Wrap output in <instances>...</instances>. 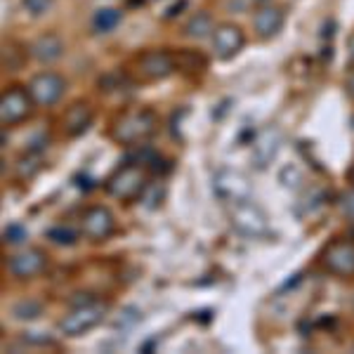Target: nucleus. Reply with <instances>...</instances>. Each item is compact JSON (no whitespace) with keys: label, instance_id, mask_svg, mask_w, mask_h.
<instances>
[{"label":"nucleus","instance_id":"412c9836","mask_svg":"<svg viewBox=\"0 0 354 354\" xmlns=\"http://www.w3.org/2000/svg\"><path fill=\"white\" fill-rule=\"evenodd\" d=\"M21 3H24V8L31 15H45L50 8H53L55 0H21Z\"/></svg>","mask_w":354,"mask_h":354},{"label":"nucleus","instance_id":"393cba45","mask_svg":"<svg viewBox=\"0 0 354 354\" xmlns=\"http://www.w3.org/2000/svg\"><path fill=\"white\" fill-rule=\"evenodd\" d=\"M350 59H352V64H354V36L350 38Z\"/></svg>","mask_w":354,"mask_h":354},{"label":"nucleus","instance_id":"6ab92c4d","mask_svg":"<svg viewBox=\"0 0 354 354\" xmlns=\"http://www.w3.org/2000/svg\"><path fill=\"white\" fill-rule=\"evenodd\" d=\"M48 236L53 239L55 243H62V245H71V243H76V239H78V232L76 230H71V227H55V230H50L48 232Z\"/></svg>","mask_w":354,"mask_h":354},{"label":"nucleus","instance_id":"f03ea898","mask_svg":"<svg viewBox=\"0 0 354 354\" xmlns=\"http://www.w3.org/2000/svg\"><path fill=\"white\" fill-rule=\"evenodd\" d=\"M106 317V305L100 300H83V302H73L71 312L64 319H59L57 328L62 330L68 338H76V335L88 333L90 328L100 326Z\"/></svg>","mask_w":354,"mask_h":354},{"label":"nucleus","instance_id":"9b49d317","mask_svg":"<svg viewBox=\"0 0 354 354\" xmlns=\"http://www.w3.org/2000/svg\"><path fill=\"white\" fill-rule=\"evenodd\" d=\"M245 43L243 31L236 24H220L213 31V53L218 59H232L241 53Z\"/></svg>","mask_w":354,"mask_h":354},{"label":"nucleus","instance_id":"423d86ee","mask_svg":"<svg viewBox=\"0 0 354 354\" xmlns=\"http://www.w3.org/2000/svg\"><path fill=\"white\" fill-rule=\"evenodd\" d=\"M322 265L333 277H354V241H350V239H333V241H328V245L322 253Z\"/></svg>","mask_w":354,"mask_h":354},{"label":"nucleus","instance_id":"f8f14e48","mask_svg":"<svg viewBox=\"0 0 354 354\" xmlns=\"http://www.w3.org/2000/svg\"><path fill=\"white\" fill-rule=\"evenodd\" d=\"M215 192L220 194V198H225L227 203H239L248 198L250 185L245 182L243 175L234 173V170H222L215 177Z\"/></svg>","mask_w":354,"mask_h":354},{"label":"nucleus","instance_id":"4468645a","mask_svg":"<svg viewBox=\"0 0 354 354\" xmlns=\"http://www.w3.org/2000/svg\"><path fill=\"white\" fill-rule=\"evenodd\" d=\"M90 123H93V109L85 102H76L68 106L64 118H62V130L66 137H78L90 128Z\"/></svg>","mask_w":354,"mask_h":354},{"label":"nucleus","instance_id":"f257e3e1","mask_svg":"<svg viewBox=\"0 0 354 354\" xmlns=\"http://www.w3.org/2000/svg\"><path fill=\"white\" fill-rule=\"evenodd\" d=\"M158 118L156 113L149 109H128L121 116H116V121L111 125V137L118 145L133 147L140 142H147L156 133Z\"/></svg>","mask_w":354,"mask_h":354},{"label":"nucleus","instance_id":"f3484780","mask_svg":"<svg viewBox=\"0 0 354 354\" xmlns=\"http://www.w3.org/2000/svg\"><path fill=\"white\" fill-rule=\"evenodd\" d=\"M213 31H215L213 17H210L208 12H196L185 26V33L189 38H194V41H201V38L213 36Z\"/></svg>","mask_w":354,"mask_h":354},{"label":"nucleus","instance_id":"39448f33","mask_svg":"<svg viewBox=\"0 0 354 354\" xmlns=\"http://www.w3.org/2000/svg\"><path fill=\"white\" fill-rule=\"evenodd\" d=\"M33 106H36V102H33L28 90H24L21 85H10L3 93V100H0V121H3L5 128L24 123L31 116Z\"/></svg>","mask_w":354,"mask_h":354},{"label":"nucleus","instance_id":"6e6552de","mask_svg":"<svg viewBox=\"0 0 354 354\" xmlns=\"http://www.w3.org/2000/svg\"><path fill=\"white\" fill-rule=\"evenodd\" d=\"M230 218L232 225L245 236H260L267 230V218L265 213L255 203H250L248 198L239 203H230Z\"/></svg>","mask_w":354,"mask_h":354},{"label":"nucleus","instance_id":"20e7f679","mask_svg":"<svg viewBox=\"0 0 354 354\" xmlns=\"http://www.w3.org/2000/svg\"><path fill=\"white\" fill-rule=\"evenodd\" d=\"M177 68V57L168 50H147L135 59L133 73L137 81L153 83V81H163L168 78Z\"/></svg>","mask_w":354,"mask_h":354},{"label":"nucleus","instance_id":"2eb2a0df","mask_svg":"<svg viewBox=\"0 0 354 354\" xmlns=\"http://www.w3.org/2000/svg\"><path fill=\"white\" fill-rule=\"evenodd\" d=\"M31 55L36 57L38 62H55L64 55V43H62V38L55 36V33H45V36L33 41Z\"/></svg>","mask_w":354,"mask_h":354},{"label":"nucleus","instance_id":"aec40b11","mask_svg":"<svg viewBox=\"0 0 354 354\" xmlns=\"http://www.w3.org/2000/svg\"><path fill=\"white\" fill-rule=\"evenodd\" d=\"M43 312V307L38 305V302H17V305L12 307V314H15V319H36L38 314Z\"/></svg>","mask_w":354,"mask_h":354},{"label":"nucleus","instance_id":"4be33fe9","mask_svg":"<svg viewBox=\"0 0 354 354\" xmlns=\"http://www.w3.org/2000/svg\"><path fill=\"white\" fill-rule=\"evenodd\" d=\"M340 213L345 215V218L354 220V187L340 196Z\"/></svg>","mask_w":354,"mask_h":354},{"label":"nucleus","instance_id":"5701e85b","mask_svg":"<svg viewBox=\"0 0 354 354\" xmlns=\"http://www.w3.org/2000/svg\"><path fill=\"white\" fill-rule=\"evenodd\" d=\"M5 239H8V243H21L26 239V230L21 225H10L5 230Z\"/></svg>","mask_w":354,"mask_h":354},{"label":"nucleus","instance_id":"b1692460","mask_svg":"<svg viewBox=\"0 0 354 354\" xmlns=\"http://www.w3.org/2000/svg\"><path fill=\"white\" fill-rule=\"evenodd\" d=\"M345 90H347V95L354 100V71H350V76H347V81H345Z\"/></svg>","mask_w":354,"mask_h":354},{"label":"nucleus","instance_id":"a878e982","mask_svg":"<svg viewBox=\"0 0 354 354\" xmlns=\"http://www.w3.org/2000/svg\"><path fill=\"white\" fill-rule=\"evenodd\" d=\"M347 180H350V185L354 187V165H352V170H350V175H347Z\"/></svg>","mask_w":354,"mask_h":354},{"label":"nucleus","instance_id":"dca6fc26","mask_svg":"<svg viewBox=\"0 0 354 354\" xmlns=\"http://www.w3.org/2000/svg\"><path fill=\"white\" fill-rule=\"evenodd\" d=\"M277 151H279V133L270 128L255 142V161H258V165H265L267 161H272Z\"/></svg>","mask_w":354,"mask_h":354},{"label":"nucleus","instance_id":"0eeeda50","mask_svg":"<svg viewBox=\"0 0 354 354\" xmlns=\"http://www.w3.org/2000/svg\"><path fill=\"white\" fill-rule=\"evenodd\" d=\"M116 230L113 213L104 205H90L81 215V234L90 241H104Z\"/></svg>","mask_w":354,"mask_h":354},{"label":"nucleus","instance_id":"ddd939ff","mask_svg":"<svg viewBox=\"0 0 354 354\" xmlns=\"http://www.w3.org/2000/svg\"><path fill=\"white\" fill-rule=\"evenodd\" d=\"M283 10L279 5H262V8L255 12V19H253V28L258 31L260 38H274L283 26Z\"/></svg>","mask_w":354,"mask_h":354},{"label":"nucleus","instance_id":"1a4fd4ad","mask_svg":"<svg viewBox=\"0 0 354 354\" xmlns=\"http://www.w3.org/2000/svg\"><path fill=\"white\" fill-rule=\"evenodd\" d=\"M64 90H66V81L59 73H53V71L38 73V76H33L31 83H28V93H31L33 102H36L38 106L57 104V102L64 97Z\"/></svg>","mask_w":354,"mask_h":354},{"label":"nucleus","instance_id":"9d476101","mask_svg":"<svg viewBox=\"0 0 354 354\" xmlns=\"http://www.w3.org/2000/svg\"><path fill=\"white\" fill-rule=\"evenodd\" d=\"M48 270V255L38 248H26L8 260V272L15 279H33Z\"/></svg>","mask_w":354,"mask_h":354},{"label":"nucleus","instance_id":"a211bd4d","mask_svg":"<svg viewBox=\"0 0 354 354\" xmlns=\"http://www.w3.org/2000/svg\"><path fill=\"white\" fill-rule=\"evenodd\" d=\"M121 19H123L121 10H116V8H102V10H97V15L93 17V28H95L97 33H109L118 24H121Z\"/></svg>","mask_w":354,"mask_h":354},{"label":"nucleus","instance_id":"7ed1b4c3","mask_svg":"<svg viewBox=\"0 0 354 354\" xmlns=\"http://www.w3.org/2000/svg\"><path fill=\"white\" fill-rule=\"evenodd\" d=\"M147 189V175L140 165L125 163L106 180V194L118 201H135Z\"/></svg>","mask_w":354,"mask_h":354}]
</instances>
